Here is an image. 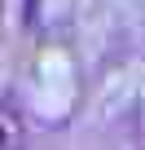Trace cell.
Instances as JSON below:
<instances>
[{
  "instance_id": "1",
  "label": "cell",
  "mask_w": 145,
  "mask_h": 150,
  "mask_svg": "<svg viewBox=\"0 0 145 150\" xmlns=\"http://www.w3.org/2000/svg\"><path fill=\"white\" fill-rule=\"evenodd\" d=\"M0 150H27V119L9 97H0Z\"/></svg>"
}]
</instances>
